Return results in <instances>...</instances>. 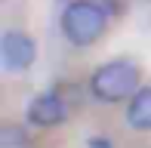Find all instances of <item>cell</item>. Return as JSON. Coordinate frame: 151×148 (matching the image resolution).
Segmentation results:
<instances>
[{
  "mask_svg": "<svg viewBox=\"0 0 151 148\" xmlns=\"http://www.w3.org/2000/svg\"><path fill=\"white\" fill-rule=\"evenodd\" d=\"M108 12L96 0H74L62 12V34L71 46H93L105 34Z\"/></svg>",
  "mask_w": 151,
  "mask_h": 148,
  "instance_id": "6da1fadb",
  "label": "cell"
},
{
  "mask_svg": "<svg viewBox=\"0 0 151 148\" xmlns=\"http://www.w3.org/2000/svg\"><path fill=\"white\" fill-rule=\"evenodd\" d=\"M90 90L99 102L114 105L123 102V99H133V93L139 90V68L133 62H123V59H114V62H105L93 71L90 77Z\"/></svg>",
  "mask_w": 151,
  "mask_h": 148,
  "instance_id": "7a4b0ae2",
  "label": "cell"
},
{
  "mask_svg": "<svg viewBox=\"0 0 151 148\" xmlns=\"http://www.w3.org/2000/svg\"><path fill=\"white\" fill-rule=\"evenodd\" d=\"M37 59V43L22 31H6L0 37V65L3 71H25Z\"/></svg>",
  "mask_w": 151,
  "mask_h": 148,
  "instance_id": "3957f363",
  "label": "cell"
},
{
  "mask_svg": "<svg viewBox=\"0 0 151 148\" xmlns=\"http://www.w3.org/2000/svg\"><path fill=\"white\" fill-rule=\"evenodd\" d=\"M65 117H68V108L56 93H40L28 105V120L34 126H59Z\"/></svg>",
  "mask_w": 151,
  "mask_h": 148,
  "instance_id": "277c9868",
  "label": "cell"
},
{
  "mask_svg": "<svg viewBox=\"0 0 151 148\" xmlns=\"http://www.w3.org/2000/svg\"><path fill=\"white\" fill-rule=\"evenodd\" d=\"M127 124L136 133H151V86H139L127 105Z\"/></svg>",
  "mask_w": 151,
  "mask_h": 148,
  "instance_id": "5b68a950",
  "label": "cell"
},
{
  "mask_svg": "<svg viewBox=\"0 0 151 148\" xmlns=\"http://www.w3.org/2000/svg\"><path fill=\"white\" fill-rule=\"evenodd\" d=\"M25 142H28V136H25L22 126H16V124L0 126V148H25Z\"/></svg>",
  "mask_w": 151,
  "mask_h": 148,
  "instance_id": "8992f818",
  "label": "cell"
}]
</instances>
